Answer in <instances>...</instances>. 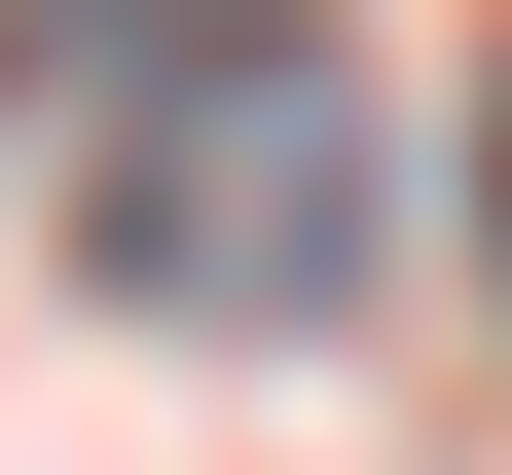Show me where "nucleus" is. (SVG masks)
Segmentation results:
<instances>
[{"label": "nucleus", "mask_w": 512, "mask_h": 475, "mask_svg": "<svg viewBox=\"0 0 512 475\" xmlns=\"http://www.w3.org/2000/svg\"><path fill=\"white\" fill-rule=\"evenodd\" d=\"M366 220H403V110L293 0H110L74 37V293L110 329H330Z\"/></svg>", "instance_id": "f257e3e1"}, {"label": "nucleus", "mask_w": 512, "mask_h": 475, "mask_svg": "<svg viewBox=\"0 0 512 475\" xmlns=\"http://www.w3.org/2000/svg\"><path fill=\"white\" fill-rule=\"evenodd\" d=\"M476 293H512V37H476Z\"/></svg>", "instance_id": "f03ea898"}]
</instances>
